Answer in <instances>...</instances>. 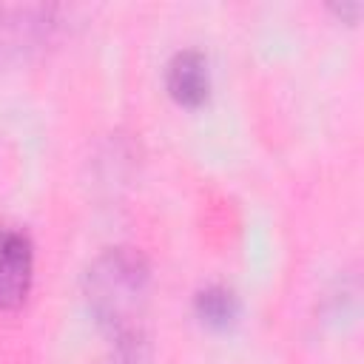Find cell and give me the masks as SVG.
Returning <instances> with one entry per match:
<instances>
[{
  "mask_svg": "<svg viewBox=\"0 0 364 364\" xmlns=\"http://www.w3.org/2000/svg\"><path fill=\"white\" fill-rule=\"evenodd\" d=\"M151 270L139 250L108 247L85 270V299L100 327L117 341L139 338L136 316L148 293Z\"/></svg>",
  "mask_w": 364,
  "mask_h": 364,
  "instance_id": "1",
  "label": "cell"
},
{
  "mask_svg": "<svg viewBox=\"0 0 364 364\" xmlns=\"http://www.w3.org/2000/svg\"><path fill=\"white\" fill-rule=\"evenodd\" d=\"M34 282V247L20 230L0 239V310H20Z\"/></svg>",
  "mask_w": 364,
  "mask_h": 364,
  "instance_id": "2",
  "label": "cell"
},
{
  "mask_svg": "<svg viewBox=\"0 0 364 364\" xmlns=\"http://www.w3.org/2000/svg\"><path fill=\"white\" fill-rule=\"evenodd\" d=\"M165 88L171 100L182 108H199L210 94L208 57L199 48H182L171 57L165 68Z\"/></svg>",
  "mask_w": 364,
  "mask_h": 364,
  "instance_id": "3",
  "label": "cell"
},
{
  "mask_svg": "<svg viewBox=\"0 0 364 364\" xmlns=\"http://www.w3.org/2000/svg\"><path fill=\"white\" fill-rule=\"evenodd\" d=\"M193 310H196V316H199L202 324H208L213 330H225L239 316V299L225 284H208V287H202L196 293Z\"/></svg>",
  "mask_w": 364,
  "mask_h": 364,
  "instance_id": "4",
  "label": "cell"
},
{
  "mask_svg": "<svg viewBox=\"0 0 364 364\" xmlns=\"http://www.w3.org/2000/svg\"><path fill=\"white\" fill-rule=\"evenodd\" d=\"M330 9H333L341 20H347V23H355L358 14H361V3H358V0H350V3H330Z\"/></svg>",
  "mask_w": 364,
  "mask_h": 364,
  "instance_id": "5",
  "label": "cell"
}]
</instances>
